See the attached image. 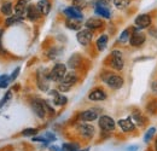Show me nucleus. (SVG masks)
Returning a JSON list of instances; mask_svg holds the SVG:
<instances>
[{
    "instance_id": "obj_1",
    "label": "nucleus",
    "mask_w": 157,
    "mask_h": 151,
    "mask_svg": "<svg viewBox=\"0 0 157 151\" xmlns=\"http://www.w3.org/2000/svg\"><path fill=\"white\" fill-rule=\"evenodd\" d=\"M78 82V75L73 72L67 73L64 79L58 83V90L60 92H68L75 83Z\"/></svg>"
},
{
    "instance_id": "obj_2",
    "label": "nucleus",
    "mask_w": 157,
    "mask_h": 151,
    "mask_svg": "<svg viewBox=\"0 0 157 151\" xmlns=\"http://www.w3.org/2000/svg\"><path fill=\"white\" fill-rule=\"evenodd\" d=\"M65 75H67V67H65V64H63V63H57V64H55V67H53L52 70L50 72V79H51L52 81H55V82H58V83L64 79Z\"/></svg>"
},
{
    "instance_id": "obj_3",
    "label": "nucleus",
    "mask_w": 157,
    "mask_h": 151,
    "mask_svg": "<svg viewBox=\"0 0 157 151\" xmlns=\"http://www.w3.org/2000/svg\"><path fill=\"white\" fill-rule=\"evenodd\" d=\"M110 65L115 69V70H122L124 67V60L122 57V52L120 50H114L111 52V62Z\"/></svg>"
},
{
    "instance_id": "obj_4",
    "label": "nucleus",
    "mask_w": 157,
    "mask_h": 151,
    "mask_svg": "<svg viewBox=\"0 0 157 151\" xmlns=\"http://www.w3.org/2000/svg\"><path fill=\"white\" fill-rule=\"evenodd\" d=\"M76 39H78V44H81L83 46H87L93 39V33H92L91 29H87V28L86 29H81L76 34Z\"/></svg>"
},
{
    "instance_id": "obj_5",
    "label": "nucleus",
    "mask_w": 157,
    "mask_h": 151,
    "mask_svg": "<svg viewBox=\"0 0 157 151\" xmlns=\"http://www.w3.org/2000/svg\"><path fill=\"white\" fill-rule=\"evenodd\" d=\"M98 123H99V127L103 131H105V132H110V131H114L115 130V121L110 116H106V115L100 116Z\"/></svg>"
},
{
    "instance_id": "obj_6",
    "label": "nucleus",
    "mask_w": 157,
    "mask_h": 151,
    "mask_svg": "<svg viewBox=\"0 0 157 151\" xmlns=\"http://www.w3.org/2000/svg\"><path fill=\"white\" fill-rule=\"evenodd\" d=\"M104 81L113 90H118L123 86V79L118 75H108L104 79Z\"/></svg>"
},
{
    "instance_id": "obj_7",
    "label": "nucleus",
    "mask_w": 157,
    "mask_h": 151,
    "mask_svg": "<svg viewBox=\"0 0 157 151\" xmlns=\"http://www.w3.org/2000/svg\"><path fill=\"white\" fill-rule=\"evenodd\" d=\"M32 109L33 111L35 113V115L40 117V118H44L45 115H46V106H45V102L40 100V99H34L32 102Z\"/></svg>"
},
{
    "instance_id": "obj_8",
    "label": "nucleus",
    "mask_w": 157,
    "mask_h": 151,
    "mask_svg": "<svg viewBox=\"0 0 157 151\" xmlns=\"http://www.w3.org/2000/svg\"><path fill=\"white\" fill-rule=\"evenodd\" d=\"M151 22H152V18L147 14H141V15H139L137 18L134 19V24L137 25L138 29H145V28H147L151 24Z\"/></svg>"
},
{
    "instance_id": "obj_9",
    "label": "nucleus",
    "mask_w": 157,
    "mask_h": 151,
    "mask_svg": "<svg viewBox=\"0 0 157 151\" xmlns=\"http://www.w3.org/2000/svg\"><path fill=\"white\" fill-rule=\"evenodd\" d=\"M146 40V35L141 32H138L136 30L134 33L131 34V38H129V44L131 46H134V47H139L141 46Z\"/></svg>"
},
{
    "instance_id": "obj_10",
    "label": "nucleus",
    "mask_w": 157,
    "mask_h": 151,
    "mask_svg": "<svg viewBox=\"0 0 157 151\" xmlns=\"http://www.w3.org/2000/svg\"><path fill=\"white\" fill-rule=\"evenodd\" d=\"M78 132L83 137V138H92L94 135V127L88 123H78Z\"/></svg>"
},
{
    "instance_id": "obj_11",
    "label": "nucleus",
    "mask_w": 157,
    "mask_h": 151,
    "mask_svg": "<svg viewBox=\"0 0 157 151\" xmlns=\"http://www.w3.org/2000/svg\"><path fill=\"white\" fill-rule=\"evenodd\" d=\"M50 73L48 74H44V70L41 73V69L38 72V87L41 91H47L48 90V81H50Z\"/></svg>"
},
{
    "instance_id": "obj_12",
    "label": "nucleus",
    "mask_w": 157,
    "mask_h": 151,
    "mask_svg": "<svg viewBox=\"0 0 157 151\" xmlns=\"http://www.w3.org/2000/svg\"><path fill=\"white\" fill-rule=\"evenodd\" d=\"M94 12H96V15H98V16H101V17H104V18H110V10H109V7H108V5H105V4H103V2H100V1H97V4H96V6H94Z\"/></svg>"
},
{
    "instance_id": "obj_13",
    "label": "nucleus",
    "mask_w": 157,
    "mask_h": 151,
    "mask_svg": "<svg viewBox=\"0 0 157 151\" xmlns=\"http://www.w3.org/2000/svg\"><path fill=\"white\" fill-rule=\"evenodd\" d=\"M63 12H64V15L67 16V18L78 19V21H82V18H83V15H82L81 10H78V9L74 7V6H70V7L65 9Z\"/></svg>"
},
{
    "instance_id": "obj_14",
    "label": "nucleus",
    "mask_w": 157,
    "mask_h": 151,
    "mask_svg": "<svg viewBox=\"0 0 157 151\" xmlns=\"http://www.w3.org/2000/svg\"><path fill=\"white\" fill-rule=\"evenodd\" d=\"M118 126L123 132H131L134 130V122L132 120V117H127V118H121L118 120Z\"/></svg>"
},
{
    "instance_id": "obj_15",
    "label": "nucleus",
    "mask_w": 157,
    "mask_h": 151,
    "mask_svg": "<svg viewBox=\"0 0 157 151\" xmlns=\"http://www.w3.org/2000/svg\"><path fill=\"white\" fill-rule=\"evenodd\" d=\"M41 12L39 11L38 6L36 5H28V9H27V17L30 19V21H38L41 17Z\"/></svg>"
},
{
    "instance_id": "obj_16",
    "label": "nucleus",
    "mask_w": 157,
    "mask_h": 151,
    "mask_svg": "<svg viewBox=\"0 0 157 151\" xmlns=\"http://www.w3.org/2000/svg\"><path fill=\"white\" fill-rule=\"evenodd\" d=\"M27 9H28L27 0H18L15 5V15L23 17L24 15H27Z\"/></svg>"
},
{
    "instance_id": "obj_17",
    "label": "nucleus",
    "mask_w": 157,
    "mask_h": 151,
    "mask_svg": "<svg viewBox=\"0 0 157 151\" xmlns=\"http://www.w3.org/2000/svg\"><path fill=\"white\" fill-rule=\"evenodd\" d=\"M88 99H90V100H93V102H100V100L106 99V93H105L104 90L96 88V90H93V91L88 95Z\"/></svg>"
},
{
    "instance_id": "obj_18",
    "label": "nucleus",
    "mask_w": 157,
    "mask_h": 151,
    "mask_svg": "<svg viewBox=\"0 0 157 151\" xmlns=\"http://www.w3.org/2000/svg\"><path fill=\"white\" fill-rule=\"evenodd\" d=\"M80 118L82 121H86V122H90V121H94L98 118V113L93 109H90V110H85L80 114Z\"/></svg>"
},
{
    "instance_id": "obj_19",
    "label": "nucleus",
    "mask_w": 157,
    "mask_h": 151,
    "mask_svg": "<svg viewBox=\"0 0 157 151\" xmlns=\"http://www.w3.org/2000/svg\"><path fill=\"white\" fill-rule=\"evenodd\" d=\"M50 95L53 98V104H56V105L62 106V105H65L67 102H68L67 97L58 93V91H55V90H53V91H50Z\"/></svg>"
},
{
    "instance_id": "obj_20",
    "label": "nucleus",
    "mask_w": 157,
    "mask_h": 151,
    "mask_svg": "<svg viewBox=\"0 0 157 151\" xmlns=\"http://www.w3.org/2000/svg\"><path fill=\"white\" fill-rule=\"evenodd\" d=\"M39 11L41 12L42 16H47L51 11V2L50 0H39L38 4H36Z\"/></svg>"
},
{
    "instance_id": "obj_21",
    "label": "nucleus",
    "mask_w": 157,
    "mask_h": 151,
    "mask_svg": "<svg viewBox=\"0 0 157 151\" xmlns=\"http://www.w3.org/2000/svg\"><path fill=\"white\" fill-rule=\"evenodd\" d=\"M85 27L87 29H91V30H94V29H98L100 27H103V21L99 18H88L85 22Z\"/></svg>"
},
{
    "instance_id": "obj_22",
    "label": "nucleus",
    "mask_w": 157,
    "mask_h": 151,
    "mask_svg": "<svg viewBox=\"0 0 157 151\" xmlns=\"http://www.w3.org/2000/svg\"><path fill=\"white\" fill-rule=\"evenodd\" d=\"M108 40H109V38H108V35L106 34H103V35H100L98 38V40H97V48H98V51H104L105 48H106V46H108Z\"/></svg>"
},
{
    "instance_id": "obj_23",
    "label": "nucleus",
    "mask_w": 157,
    "mask_h": 151,
    "mask_svg": "<svg viewBox=\"0 0 157 151\" xmlns=\"http://www.w3.org/2000/svg\"><path fill=\"white\" fill-rule=\"evenodd\" d=\"M67 27L69 29H71V30H80V28H81V21L68 18L67 19Z\"/></svg>"
},
{
    "instance_id": "obj_24",
    "label": "nucleus",
    "mask_w": 157,
    "mask_h": 151,
    "mask_svg": "<svg viewBox=\"0 0 157 151\" xmlns=\"http://www.w3.org/2000/svg\"><path fill=\"white\" fill-rule=\"evenodd\" d=\"M80 64H81V57L78 56V55L71 56L70 58H69V60H68V65H69L71 69L78 68Z\"/></svg>"
},
{
    "instance_id": "obj_25",
    "label": "nucleus",
    "mask_w": 157,
    "mask_h": 151,
    "mask_svg": "<svg viewBox=\"0 0 157 151\" xmlns=\"http://www.w3.org/2000/svg\"><path fill=\"white\" fill-rule=\"evenodd\" d=\"M12 10H13V7H12V4L10 2V1H7V2H4L2 5H1V9H0V11H1V14H4L5 16H11V14H12Z\"/></svg>"
},
{
    "instance_id": "obj_26",
    "label": "nucleus",
    "mask_w": 157,
    "mask_h": 151,
    "mask_svg": "<svg viewBox=\"0 0 157 151\" xmlns=\"http://www.w3.org/2000/svg\"><path fill=\"white\" fill-rule=\"evenodd\" d=\"M23 21V17H20V16H10L9 18L5 21V23H6V25H9V27H11V25H15V24H18Z\"/></svg>"
},
{
    "instance_id": "obj_27",
    "label": "nucleus",
    "mask_w": 157,
    "mask_h": 151,
    "mask_svg": "<svg viewBox=\"0 0 157 151\" xmlns=\"http://www.w3.org/2000/svg\"><path fill=\"white\" fill-rule=\"evenodd\" d=\"M131 0H114V5L117 7L118 10H124L129 6Z\"/></svg>"
},
{
    "instance_id": "obj_28",
    "label": "nucleus",
    "mask_w": 157,
    "mask_h": 151,
    "mask_svg": "<svg viewBox=\"0 0 157 151\" xmlns=\"http://www.w3.org/2000/svg\"><path fill=\"white\" fill-rule=\"evenodd\" d=\"M88 4H90V0H73V6L78 9V10L85 9Z\"/></svg>"
},
{
    "instance_id": "obj_29",
    "label": "nucleus",
    "mask_w": 157,
    "mask_h": 151,
    "mask_svg": "<svg viewBox=\"0 0 157 151\" xmlns=\"http://www.w3.org/2000/svg\"><path fill=\"white\" fill-rule=\"evenodd\" d=\"M63 151H78V144H71V143H65L62 146Z\"/></svg>"
},
{
    "instance_id": "obj_30",
    "label": "nucleus",
    "mask_w": 157,
    "mask_h": 151,
    "mask_svg": "<svg viewBox=\"0 0 157 151\" xmlns=\"http://www.w3.org/2000/svg\"><path fill=\"white\" fill-rule=\"evenodd\" d=\"M11 81H10V77L7 75H0V88H5V87H7V85L10 83Z\"/></svg>"
},
{
    "instance_id": "obj_31",
    "label": "nucleus",
    "mask_w": 157,
    "mask_h": 151,
    "mask_svg": "<svg viewBox=\"0 0 157 151\" xmlns=\"http://www.w3.org/2000/svg\"><path fill=\"white\" fill-rule=\"evenodd\" d=\"M155 132H156V128H150L147 132L145 133V135H144V141L145 143H149L150 140H151V138L154 137V134H155Z\"/></svg>"
},
{
    "instance_id": "obj_32",
    "label": "nucleus",
    "mask_w": 157,
    "mask_h": 151,
    "mask_svg": "<svg viewBox=\"0 0 157 151\" xmlns=\"http://www.w3.org/2000/svg\"><path fill=\"white\" fill-rule=\"evenodd\" d=\"M131 30L129 29H124L122 33H121V35H120V41L121 42H126L127 40H129V38H131Z\"/></svg>"
},
{
    "instance_id": "obj_33",
    "label": "nucleus",
    "mask_w": 157,
    "mask_h": 151,
    "mask_svg": "<svg viewBox=\"0 0 157 151\" xmlns=\"http://www.w3.org/2000/svg\"><path fill=\"white\" fill-rule=\"evenodd\" d=\"M132 120H133V122H136L137 125L139 126H143V121H144V118H143V116L141 115H139L138 113H134L133 114V116H132Z\"/></svg>"
},
{
    "instance_id": "obj_34",
    "label": "nucleus",
    "mask_w": 157,
    "mask_h": 151,
    "mask_svg": "<svg viewBox=\"0 0 157 151\" xmlns=\"http://www.w3.org/2000/svg\"><path fill=\"white\" fill-rule=\"evenodd\" d=\"M38 133V130L36 128H27V130H24L22 134L24 135V137H33V135H35Z\"/></svg>"
},
{
    "instance_id": "obj_35",
    "label": "nucleus",
    "mask_w": 157,
    "mask_h": 151,
    "mask_svg": "<svg viewBox=\"0 0 157 151\" xmlns=\"http://www.w3.org/2000/svg\"><path fill=\"white\" fill-rule=\"evenodd\" d=\"M11 93H12V92H11V91H9V92L5 95V97H4V98L0 100V108H1L2 105H5L7 100H10V99H11Z\"/></svg>"
},
{
    "instance_id": "obj_36",
    "label": "nucleus",
    "mask_w": 157,
    "mask_h": 151,
    "mask_svg": "<svg viewBox=\"0 0 157 151\" xmlns=\"http://www.w3.org/2000/svg\"><path fill=\"white\" fill-rule=\"evenodd\" d=\"M20 70H21L20 67H17V68L13 70V73H12L11 76H10V81H15V80H16V77H17L18 74H20Z\"/></svg>"
},
{
    "instance_id": "obj_37",
    "label": "nucleus",
    "mask_w": 157,
    "mask_h": 151,
    "mask_svg": "<svg viewBox=\"0 0 157 151\" xmlns=\"http://www.w3.org/2000/svg\"><path fill=\"white\" fill-rule=\"evenodd\" d=\"M2 34H4V30H2V29H0V53H2V52H4V48H2V42H1Z\"/></svg>"
},
{
    "instance_id": "obj_38",
    "label": "nucleus",
    "mask_w": 157,
    "mask_h": 151,
    "mask_svg": "<svg viewBox=\"0 0 157 151\" xmlns=\"http://www.w3.org/2000/svg\"><path fill=\"white\" fill-rule=\"evenodd\" d=\"M100 2H103V4H105V5H110L111 2H114V0H99Z\"/></svg>"
},
{
    "instance_id": "obj_39",
    "label": "nucleus",
    "mask_w": 157,
    "mask_h": 151,
    "mask_svg": "<svg viewBox=\"0 0 157 151\" xmlns=\"http://www.w3.org/2000/svg\"><path fill=\"white\" fill-rule=\"evenodd\" d=\"M152 91H154V92H157V81H155V82L152 83Z\"/></svg>"
},
{
    "instance_id": "obj_40",
    "label": "nucleus",
    "mask_w": 157,
    "mask_h": 151,
    "mask_svg": "<svg viewBox=\"0 0 157 151\" xmlns=\"http://www.w3.org/2000/svg\"><path fill=\"white\" fill-rule=\"evenodd\" d=\"M155 150L157 151V140H156V143H155Z\"/></svg>"
}]
</instances>
